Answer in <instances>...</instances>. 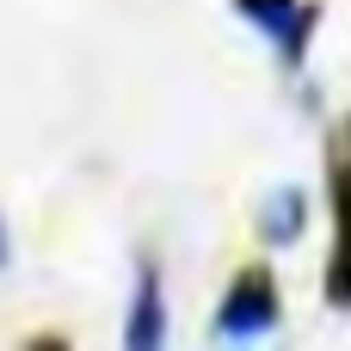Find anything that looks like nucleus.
Instances as JSON below:
<instances>
[{
  "instance_id": "1",
  "label": "nucleus",
  "mask_w": 351,
  "mask_h": 351,
  "mask_svg": "<svg viewBox=\"0 0 351 351\" xmlns=\"http://www.w3.org/2000/svg\"><path fill=\"white\" fill-rule=\"evenodd\" d=\"M278 327H284V290H278L271 265H241V271L228 278L222 302H216L210 333H216V339H265V333H278Z\"/></svg>"
},
{
  "instance_id": "2",
  "label": "nucleus",
  "mask_w": 351,
  "mask_h": 351,
  "mask_svg": "<svg viewBox=\"0 0 351 351\" xmlns=\"http://www.w3.org/2000/svg\"><path fill=\"white\" fill-rule=\"evenodd\" d=\"M327 210H333V247H327V302L351 308V117L327 136Z\"/></svg>"
},
{
  "instance_id": "3",
  "label": "nucleus",
  "mask_w": 351,
  "mask_h": 351,
  "mask_svg": "<svg viewBox=\"0 0 351 351\" xmlns=\"http://www.w3.org/2000/svg\"><path fill=\"white\" fill-rule=\"evenodd\" d=\"M234 12L278 49L284 74L302 80L308 49H315V31H321V0H234Z\"/></svg>"
},
{
  "instance_id": "4",
  "label": "nucleus",
  "mask_w": 351,
  "mask_h": 351,
  "mask_svg": "<svg viewBox=\"0 0 351 351\" xmlns=\"http://www.w3.org/2000/svg\"><path fill=\"white\" fill-rule=\"evenodd\" d=\"M123 346H130V351L167 346V278H160V265H154V259H142V265H136V290H130Z\"/></svg>"
},
{
  "instance_id": "5",
  "label": "nucleus",
  "mask_w": 351,
  "mask_h": 351,
  "mask_svg": "<svg viewBox=\"0 0 351 351\" xmlns=\"http://www.w3.org/2000/svg\"><path fill=\"white\" fill-rule=\"evenodd\" d=\"M302 234H308V191H302V185L271 191V197L259 204V241H265L271 253H284V247H296Z\"/></svg>"
},
{
  "instance_id": "6",
  "label": "nucleus",
  "mask_w": 351,
  "mask_h": 351,
  "mask_svg": "<svg viewBox=\"0 0 351 351\" xmlns=\"http://www.w3.org/2000/svg\"><path fill=\"white\" fill-rule=\"evenodd\" d=\"M0 265H6V222H0Z\"/></svg>"
}]
</instances>
